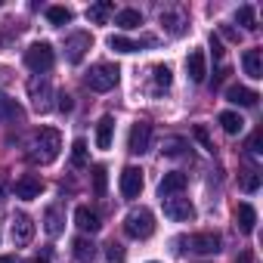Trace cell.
Masks as SVG:
<instances>
[{"label": "cell", "mask_w": 263, "mask_h": 263, "mask_svg": "<svg viewBox=\"0 0 263 263\" xmlns=\"http://www.w3.org/2000/svg\"><path fill=\"white\" fill-rule=\"evenodd\" d=\"M59 149H62V137H59V130L53 127H41L37 134L28 140V158L34 164H50L59 158Z\"/></svg>", "instance_id": "1"}, {"label": "cell", "mask_w": 263, "mask_h": 263, "mask_svg": "<svg viewBox=\"0 0 263 263\" xmlns=\"http://www.w3.org/2000/svg\"><path fill=\"white\" fill-rule=\"evenodd\" d=\"M124 232L130 235V238H149L152 232H155V214L149 211V208H137V211H130L127 217H124Z\"/></svg>", "instance_id": "2"}, {"label": "cell", "mask_w": 263, "mask_h": 263, "mask_svg": "<svg viewBox=\"0 0 263 263\" xmlns=\"http://www.w3.org/2000/svg\"><path fill=\"white\" fill-rule=\"evenodd\" d=\"M118 78H121V71H118V65H108V62H99V65H93V68L87 71V78H84V84H87L90 90H96V93H108V90H115V84H118Z\"/></svg>", "instance_id": "3"}, {"label": "cell", "mask_w": 263, "mask_h": 263, "mask_svg": "<svg viewBox=\"0 0 263 263\" xmlns=\"http://www.w3.org/2000/svg\"><path fill=\"white\" fill-rule=\"evenodd\" d=\"M53 62H56V53H53V47H50V44H31V47L25 50V65H28L34 74L50 71V68H53Z\"/></svg>", "instance_id": "4"}, {"label": "cell", "mask_w": 263, "mask_h": 263, "mask_svg": "<svg viewBox=\"0 0 263 263\" xmlns=\"http://www.w3.org/2000/svg\"><path fill=\"white\" fill-rule=\"evenodd\" d=\"M28 93H31V105H34V111H50L53 108V102H50V96H53V87H50V81L44 78V74H34L31 81H28Z\"/></svg>", "instance_id": "5"}, {"label": "cell", "mask_w": 263, "mask_h": 263, "mask_svg": "<svg viewBox=\"0 0 263 263\" xmlns=\"http://www.w3.org/2000/svg\"><path fill=\"white\" fill-rule=\"evenodd\" d=\"M152 143V124L149 121H137L134 127H130V137H127V149L134 155H143Z\"/></svg>", "instance_id": "6"}, {"label": "cell", "mask_w": 263, "mask_h": 263, "mask_svg": "<svg viewBox=\"0 0 263 263\" xmlns=\"http://www.w3.org/2000/svg\"><path fill=\"white\" fill-rule=\"evenodd\" d=\"M164 217H171V220H177V223H189V220L195 217V208H192L189 198L171 195V198H164Z\"/></svg>", "instance_id": "7"}, {"label": "cell", "mask_w": 263, "mask_h": 263, "mask_svg": "<svg viewBox=\"0 0 263 263\" xmlns=\"http://www.w3.org/2000/svg\"><path fill=\"white\" fill-rule=\"evenodd\" d=\"M90 47H93V37H90L87 31H74V34L65 41V59H68L71 65H78V62L87 56Z\"/></svg>", "instance_id": "8"}, {"label": "cell", "mask_w": 263, "mask_h": 263, "mask_svg": "<svg viewBox=\"0 0 263 263\" xmlns=\"http://www.w3.org/2000/svg\"><path fill=\"white\" fill-rule=\"evenodd\" d=\"M10 235H13V241L22 248V245H31V238H34V220L28 217V214H13V223H10Z\"/></svg>", "instance_id": "9"}, {"label": "cell", "mask_w": 263, "mask_h": 263, "mask_svg": "<svg viewBox=\"0 0 263 263\" xmlns=\"http://www.w3.org/2000/svg\"><path fill=\"white\" fill-rule=\"evenodd\" d=\"M140 192H143V171L130 164V167L121 171V195L124 198H140Z\"/></svg>", "instance_id": "10"}, {"label": "cell", "mask_w": 263, "mask_h": 263, "mask_svg": "<svg viewBox=\"0 0 263 263\" xmlns=\"http://www.w3.org/2000/svg\"><path fill=\"white\" fill-rule=\"evenodd\" d=\"M186 174L183 171H171V174H164L161 177V183H158V195H161V201L164 198H171V195H180L183 189H186Z\"/></svg>", "instance_id": "11"}, {"label": "cell", "mask_w": 263, "mask_h": 263, "mask_svg": "<svg viewBox=\"0 0 263 263\" xmlns=\"http://www.w3.org/2000/svg\"><path fill=\"white\" fill-rule=\"evenodd\" d=\"M41 192H44V180H41V177L25 174V177H19V180H16V198L31 201V198H37Z\"/></svg>", "instance_id": "12"}, {"label": "cell", "mask_w": 263, "mask_h": 263, "mask_svg": "<svg viewBox=\"0 0 263 263\" xmlns=\"http://www.w3.org/2000/svg\"><path fill=\"white\" fill-rule=\"evenodd\" d=\"M189 248L195 254H217L220 251V235L217 232H195L189 238Z\"/></svg>", "instance_id": "13"}, {"label": "cell", "mask_w": 263, "mask_h": 263, "mask_svg": "<svg viewBox=\"0 0 263 263\" xmlns=\"http://www.w3.org/2000/svg\"><path fill=\"white\" fill-rule=\"evenodd\" d=\"M186 71H189V81L201 84L204 74H208V62H204V50H192L186 56Z\"/></svg>", "instance_id": "14"}, {"label": "cell", "mask_w": 263, "mask_h": 263, "mask_svg": "<svg viewBox=\"0 0 263 263\" xmlns=\"http://www.w3.org/2000/svg\"><path fill=\"white\" fill-rule=\"evenodd\" d=\"M226 99L229 102H235V105H245V108H251V105H257V93L254 90H248V87H241V84H232L229 90H226Z\"/></svg>", "instance_id": "15"}, {"label": "cell", "mask_w": 263, "mask_h": 263, "mask_svg": "<svg viewBox=\"0 0 263 263\" xmlns=\"http://www.w3.org/2000/svg\"><path fill=\"white\" fill-rule=\"evenodd\" d=\"M74 223H78V229H84V232H99V214L96 211H90L87 204H81L78 211H74Z\"/></svg>", "instance_id": "16"}, {"label": "cell", "mask_w": 263, "mask_h": 263, "mask_svg": "<svg viewBox=\"0 0 263 263\" xmlns=\"http://www.w3.org/2000/svg\"><path fill=\"white\" fill-rule=\"evenodd\" d=\"M241 65H245V74L248 78H263V56H260V50H245V56H241Z\"/></svg>", "instance_id": "17"}, {"label": "cell", "mask_w": 263, "mask_h": 263, "mask_svg": "<svg viewBox=\"0 0 263 263\" xmlns=\"http://www.w3.org/2000/svg\"><path fill=\"white\" fill-rule=\"evenodd\" d=\"M71 254H74V260H78V263H90V260L96 257V245H93L90 238L78 235V238L71 241Z\"/></svg>", "instance_id": "18"}, {"label": "cell", "mask_w": 263, "mask_h": 263, "mask_svg": "<svg viewBox=\"0 0 263 263\" xmlns=\"http://www.w3.org/2000/svg\"><path fill=\"white\" fill-rule=\"evenodd\" d=\"M22 118V105L7 96V93H0V124H7V121H19Z\"/></svg>", "instance_id": "19"}, {"label": "cell", "mask_w": 263, "mask_h": 263, "mask_svg": "<svg viewBox=\"0 0 263 263\" xmlns=\"http://www.w3.org/2000/svg\"><path fill=\"white\" fill-rule=\"evenodd\" d=\"M111 134H115V118L105 115V118L96 124V146H99V149H111Z\"/></svg>", "instance_id": "20"}, {"label": "cell", "mask_w": 263, "mask_h": 263, "mask_svg": "<svg viewBox=\"0 0 263 263\" xmlns=\"http://www.w3.org/2000/svg\"><path fill=\"white\" fill-rule=\"evenodd\" d=\"M235 217H238V229H241L245 235H251V232H254V226H257V211H254L248 201H241V204H238V211H235Z\"/></svg>", "instance_id": "21"}, {"label": "cell", "mask_w": 263, "mask_h": 263, "mask_svg": "<svg viewBox=\"0 0 263 263\" xmlns=\"http://www.w3.org/2000/svg\"><path fill=\"white\" fill-rule=\"evenodd\" d=\"M115 13V4L111 0H99V4H93L90 10H87V19L93 22V25H105V19Z\"/></svg>", "instance_id": "22"}, {"label": "cell", "mask_w": 263, "mask_h": 263, "mask_svg": "<svg viewBox=\"0 0 263 263\" xmlns=\"http://www.w3.org/2000/svg\"><path fill=\"white\" fill-rule=\"evenodd\" d=\"M152 84H155V87H152L155 93H164V90L174 84V71H171L167 65H155V68H152Z\"/></svg>", "instance_id": "23"}, {"label": "cell", "mask_w": 263, "mask_h": 263, "mask_svg": "<svg viewBox=\"0 0 263 263\" xmlns=\"http://www.w3.org/2000/svg\"><path fill=\"white\" fill-rule=\"evenodd\" d=\"M115 25H121L124 31H134V28L143 25V16H140V10H121L115 16Z\"/></svg>", "instance_id": "24"}, {"label": "cell", "mask_w": 263, "mask_h": 263, "mask_svg": "<svg viewBox=\"0 0 263 263\" xmlns=\"http://www.w3.org/2000/svg\"><path fill=\"white\" fill-rule=\"evenodd\" d=\"M149 44H155V41H149ZM108 47L118 50V53H137L143 44H140V41H130V37H124V34H111V37H108Z\"/></svg>", "instance_id": "25"}, {"label": "cell", "mask_w": 263, "mask_h": 263, "mask_svg": "<svg viewBox=\"0 0 263 263\" xmlns=\"http://www.w3.org/2000/svg\"><path fill=\"white\" fill-rule=\"evenodd\" d=\"M161 22H164V28H167L171 34H183V31H186L183 16H180V13H174V10H164V13H161Z\"/></svg>", "instance_id": "26"}, {"label": "cell", "mask_w": 263, "mask_h": 263, "mask_svg": "<svg viewBox=\"0 0 263 263\" xmlns=\"http://www.w3.org/2000/svg\"><path fill=\"white\" fill-rule=\"evenodd\" d=\"M220 127L226 130L229 137H235V134H241V127H245V121H241V118H238L235 111H223V115H220Z\"/></svg>", "instance_id": "27"}, {"label": "cell", "mask_w": 263, "mask_h": 263, "mask_svg": "<svg viewBox=\"0 0 263 263\" xmlns=\"http://www.w3.org/2000/svg\"><path fill=\"white\" fill-rule=\"evenodd\" d=\"M44 229H47L50 235H59V232H62V214H59V208H47V214H44Z\"/></svg>", "instance_id": "28"}, {"label": "cell", "mask_w": 263, "mask_h": 263, "mask_svg": "<svg viewBox=\"0 0 263 263\" xmlns=\"http://www.w3.org/2000/svg\"><path fill=\"white\" fill-rule=\"evenodd\" d=\"M183 149H186V140H183V137H167V140L161 143V155H167V158L183 155Z\"/></svg>", "instance_id": "29"}, {"label": "cell", "mask_w": 263, "mask_h": 263, "mask_svg": "<svg viewBox=\"0 0 263 263\" xmlns=\"http://www.w3.org/2000/svg\"><path fill=\"white\" fill-rule=\"evenodd\" d=\"M105 186H108V171H105L102 164H96V167H93V195L102 198V195H105Z\"/></svg>", "instance_id": "30"}, {"label": "cell", "mask_w": 263, "mask_h": 263, "mask_svg": "<svg viewBox=\"0 0 263 263\" xmlns=\"http://www.w3.org/2000/svg\"><path fill=\"white\" fill-rule=\"evenodd\" d=\"M71 16H74V13H71L68 7H50V10H47L50 25H68V22H71Z\"/></svg>", "instance_id": "31"}, {"label": "cell", "mask_w": 263, "mask_h": 263, "mask_svg": "<svg viewBox=\"0 0 263 263\" xmlns=\"http://www.w3.org/2000/svg\"><path fill=\"white\" fill-rule=\"evenodd\" d=\"M235 19H238V25H245L248 31H257V19H254V7H238V13H235Z\"/></svg>", "instance_id": "32"}, {"label": "cell", "mask_w": 263, "mask_h": 263, "mask_svg": "<svg viewBox=\"0 0 263 263\" xmlns=\"http://www.w3.org/2000/svg\"><path fill=\"white\" fill-rule=\"evenodd\" d=\"M71 164L74 167H87V143L84 140H74V146H71Z\"/></svg>", "instance_id": "33"}, {"label": "cell", "mask_w": 263, "mask_h": 263, "mask_svg": "<svg viewBox=\"0 0 263 263\" xmlns=\"http://www.w3.org/2000/svg\"><path fill=\"white\" fill-rule=\"evenodd\" d=\"M260 183H263V177H260L257 171H245V174H241V189H245V192H257Z\"/></svg>", "instance_id": "34"}, {"label": "cell", "mask_w": 263, "mask_h": 263, "mask_svg": "<svg viewBox=\"0 0 263 263\" xmlns=\"http://www.w3.org/2000/svg\"><path fill=\"white\" fill-rule=\"evenodd\" d=\"M260 146H263V130H257V134L251 137V143H248V152H251V155H263V149H260Z\"/></svg>", "instance_id": "35"}, {"label": "cell", "mask_w": 263, "mask_h": 263, "mask_svg": "<svg viewBox=\"0 0 263 263\" xmlns=\"http://www.w3.org/2000/svg\"><path fill=\"white\" fill-rule=\"evenodd\" d=\"M105 254H108V260H111V263H124V257H127V254H124V248H121V245H115V241L108 245V251H105Z\"/></svg>", "instance_id": "36"}, {"label": "cell", "mask_w": 263, "mask_h": 263, "mask_svg": "<svg viewBox=\"0 0 263 263\" xmlns=\"http://www.w3.org/2000/svg\"><path fill=\"white\" fill-rule=\"evenodd\" d=\"M195 137H198V143H201L208 152H214V143H211V137H208V130H204V127H195Z\"/></svg>", "instance_id": "37"}, {"label": "cell", "mask_w": 263, "mask_h": 263, "mask_svg": "<svg viewBox=\"0 0 263 263\" xmlns=\"http://www.w3.org/2000/svg\"><path fill=\"white\" fill-rule=\"evenodd\" d=\"M56 108H59V111H71V108H74L71 96H68V93H59V102H56Z\"/></svg>", "instance_id": "38"}, {"label": "cell", "mask_w": 263, "mask_h": 263, "mask_svg": "<svg viewBox=\"0 0 263 263\" xmlns=\"http://www.w3.org/2000/svg\"><path fill=\"white\" fill-rule=\"evenodd\" d=\"M235 263H254V254H251V251H241V254H238V260H235Z\"/></svg>", "instance_id": "39"}, {"label": "cell", "mask_w": 263, "mask_h": 263, "mask_svg": "<svg viewBox=\"0 0 263 263\" xmlns=\"http://www.w3.org/2000/svg\"><path fill=\"white\" fill-rule=\"evenodd\" d=\"M4 189H7V177L0 174V201H4Z\"/></svg>", "instance_id": "40"}, {"label": "cell", "mask_w": 263, "mask_h": 263, "mask_svg": "<svg viewBox=\"0 0 263 263\" xmlns=\"http://www.w3.org/2000/svg\"><path fill=\"white\" fill-rule=\"evenodd\" d=\"M0 263H19V260H16V257H10V254H7V257H0Z\"/></svg>", "instance_id": "41"}, {"label": "cell", "mask_w": 263, "mask_h": 263, "mask_svg": "<svg viewBox=\"0 0 263 263\" xmlns=\"http://www.w3.org/2000/svg\"><path fill=\"white\" fill-rule=\"evenodd\" d=\"M28 263H50V260H47V257H31Z\"/></svg>", "instance_id": "42"}]
</instances>
